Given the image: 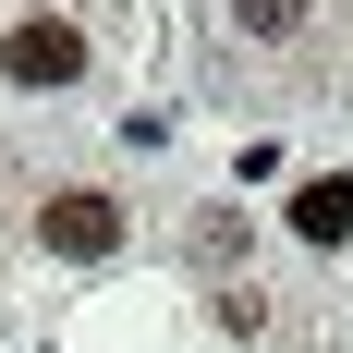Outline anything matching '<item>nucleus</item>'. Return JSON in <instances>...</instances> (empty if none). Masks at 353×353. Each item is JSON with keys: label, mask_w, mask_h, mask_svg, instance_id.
I'll use <instances>...</instances> for the list:
<instances>
[{"label": "nucleus", "mask_w": 353, "mask_h": 353, "mask_svg": "<svg viewBox=\"0 0 353 353\" xmlns=\"http://www.w3.org/2000/svg\"><path fill=\"white\" fill-rule=\"evenodd\" d=\"M232 25H244V37H292V25H305V0H232Z\"/></svg>", "instance_id": "obj_4"}, {"label": "nucleus", "mask_w": 353, "mask_h": 353, "mask_svg": "<svg viewBox=\"0 0 353 353\" xmlns=\"http://www.w3.org/2000/svg\"><path fill=\"white\" fill-rule=\"evenodd\" d=\"M0 73H12V85H73V73H85V37H73L61 12H25V25L0 37Z\"/></svg>", "instance_id": "obj_1"}, {"label": "nucleus", "mask_w": 353, "mask_h": 353, "mask_svg": "<svg viewBox=\"0 0 353 353\" xmlns=\"http://www.w3.org/2000/svg\"><path fill=\"white\" fill-rule=\"evenodd\" d=\"M292 232L305 244H353V183H305L292 195Z\"/></svg>", "instance_id": "obj_3"}, {"label": "nucleus", "mask_w": 353, "mask_h": 353, "mask_svg": "<svg viewBox=\"0 0 353 353\" xmlns=\"http://www.w3.org/2000/svg\"><path fill=\"white\" fill-rule=\"evenodd\" d=\"M37 244L49 256H110L122 244V208H110V195H49V208H37Z\"/></svg>", "instance_id": "obj_2"}]
</instances>
